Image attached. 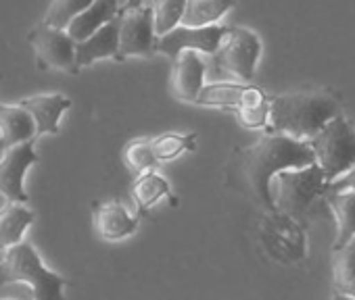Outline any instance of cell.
I'll use <instances>...</instances> for the list:
<instances>
[{
  "instance_id": "6da1fadb",
  "label": "cell",
  "mask_w": 355,
  "mask_h": 300,
  "mask_svg": "<svg viewBox=\"0 0 355 300\" xmlns=\"http://www.w3.org/2000/svg\"><path fill=\"white\" fill-rule=\"evenodd\" d=\"M315 163V155L305 140L266 133L255 142L234 148L226 163V184L259 205L266 213L274 211L270 184L286 169H301Z\"/></svg>"
},
{
  "instance_id": "7a4b0ae2",
  "label": "cell",
  "mask_w": 355,
  "mask_h": 300,
  "mask_svg": "<svg viewBox=\"0 0 355 300\" xmlns=\"http://www.w3.org/2000/svg\"><path fill=\"white\" fill-rule=\"evenodd\" d=\"M340 115V98L330 88L282 92L270 98V123L266 133L309 142L328 121Z\"/></svg>"
},
{
  "instance_id": "3957f363",
  "label": "cell",
  "mask_w": 355,
  "mask_h": 300,
  "mask_svg": "<svg viewBox=\"0 0 355 300\" xmlns=\"http://www.w3.org/2000/svg\"><path fill=\"white\" fill-rule=\"evenodd\" d=\"M24 285L30 290V300H65L67 279L51 271L38 250L21 242L0 256V288Z\"/></svg>"
},
{
  "instance_id": "277c9868",
  "label": "cell",
  "mask_w": 355,
  "mask_h": 300,
  "mask_svg": "<svg viewBox=\"0 0 355 300\" xmlns=\"http://www.w3.org/2000/svg\"><path fill=\"white\" fill-rule=\"evenodd\" d=\"M328 186L330 182L315 163L301 169L280 171L270 184L274 211L301 219L318 198L328 194Z\"/></svg>"
},
{
  "instance_id": "5b68a950",
  "label": "cell",
  "mask_w": 355,
  "mask_h": 300,
  "mask_svg": "<svg viewBox=\"0 0 355 300\" xmlns=\"http://www.w3.org/2000/svg\"><path fill=\"white\" fill-rule=\"evenodd\" d=\"M309 146L315 155V165L330 184L355 167V127L343 113L328 121L309 140Z\"/></svg>"
},
{
  "instance_id": "8992f818",
  "label": "cell",
  "mask_w": 355,
  "mask_h": 300,
  "mask_svg": "<svg viewBox=\"0 0 355 300\" xmlns=\"http://www.w3.org/2000/svg\"><path fill=\"white\" fill-rule=\"evenodd\" d=\"M261 57V40L249 28H228L218 53L214 55V63L224 73L232 75L236 82L249 84L255 77L257 63Z\"/></svg>"
},
{
  "instance_id": "52a82bcc",
  "label": "cell",
  "mask_w": 355,
  "mask_h": 300,
  "mask_svg": "<svg viewBox=\"0 0 355 300\" xmlns=\"http://www.w3.org/2000/svg\"><path fill=\"white\" fill-rule=\"evenodd\" d=\"M28 42L34 48L36 67L40 71H65L71 75L80 73L76 67L78 42L67 34V30L40 24L28 34Z\"/></svg>"
},
{
  "instance_id": "ba28073f",
  "label": "cell",
  "mask_w": 355,
  "mask_h": 300,
  "mask_svg": "<svg viewBox=\"0 0 355 300\" xmlns=\"http://www.w3.org/2000/svg\"><path fill=\"white\" fill-rule=\"evenodd\" d=\"M159 55V36L155 34L153 9L144 5L140 9L119 13V59H153Z\"/></svg>"
},
{
  "instance_id": "9c48e42d",
  "label": "cell",
  "mask_w": 355,
  "mask_h": 300,
  "mask_svg": "<svg viewBox=\"0 0 355 300\" xmlns=\"http://www.w3.org/2000/svg\"><path fill=\"white\" fill-rule=\"evenodd\" d=\"M36 140H28L24 144L7 148L0 155V196L7 203H28L26 192V174L38 161L36 155Z\"/></svg>"
},
{
  "instance_id": "30bf717a",
  "label": "cell",
  "mask_w": 355,
  "mask_h": 300,
  "mask_svg": "<svg viewBox=\"0 0 355 300\" xmlns=\"http://www.w3.org/2000/svg\"><path fill=\"white\" fill-rule=\"evenodd\" d=\"M261 234L266 246L276 259L291 263L305 256V234L299 227V219H293L278 211H268Z\"/></svg>"
},
{
  "instance_id": "8fae6325",
  "label": "cell",
  "mask_w": 355,
  "mask_h": 300,
  "mask_svg": "<svg viewBox=\"0 0 355 300\" xmlns=\"http://www.w3.org/2000/svg\"><path fill=\"white\" fill-rule=\"evenodd\" d=\"M228 26H209V28H175L163 38H159V55L167 59H175L184 50H195L199 55H216Z\"/></svg>"
},
{
  "instance_id": "7c38bea8",
  "label": "cell",
  "mask_w": 355,
  "mask_h": 300,
  "mask_svg": "<svg viewBox=\"0 0 355 300\" xmlns=\"http://www.w3.org/2000/svg\"><path fill=\"white\" fill-rule=\"evenodd\" d=\"M270 96L255 84H243V82H214L205 84L197 102L199 106H211V109H228V111H241L249 106H257L266 102Z\"/></svg>"
},
{
  "instance_id": "4fadbf2b",
  "label": "cell",
  "mask_w": 355,
  "mask_h": 300,
  "mask_svg": "<svg viewBox=\"0 0 355 300\" xmlns=\"http://www.w3.org/2000/svg\"><path fill=\"white\" fill-rule=\"evenodd\" d=\"M207 65L203 57L195 50H184L171 61L169 86L171 94L180 102H197L203 86H205Z\"/></svg>"
},
{
  "instance_id": "5bb4252c",
  "label": "cell",
  "mask_w": 355,
  "mask_h": 300,
  "mask_svg": "<svg viewBox=\"0 0 355 300\" xmlns=\"http://www.w3.org/2000/svg\"><path fill=\"white\" fill-rule=\"evenodd\" d=\"M92 223L101 240L119 242L136 232L140 223V215L130 213L117 200H107V203H96L92 207Z\"/></svg>"
},
{
  "instance_id": "9a60e30c",
  "label": "cell",
  "mask_w": 355,
  "mask_h": 300,
  "mask_svg": "<svg viewBox=\"0 0 355 300\" xmlns=\"http://www.w3.org/2000/svg\"><path fill=\"white\" fill-rule=\"evenodd\" d=\"M17 104L24 106L34 117L36 131L40 138L42 133L59 131L61 117L65 115V111L71 109V98L65 94H34V96L21 98Z\"/></svg>"
},
{
  "instance_id": "2e32d148",
  "label": "cell",
  "mask_w": 355,
  "mask_h": 300,
  "mask_svg": "<svg viewBox=\"0 0 355 300\" xmlns=\"http://www.w3.org/2000/svg\"><path fill=\"white\" fill-rule=\"evenodd\" d=\"M105 59H113V61L119 59V17L107 24L105 28H101L96 34H92L84 42H78L76 46L78 71Z\"/></svg>"
},
{
  "instance_id": "e0dca14e",
  "label": "cell",
  "mask_w": 355,
  "mask_h": 300,
  "mask_svg": "<svg viewBox=\"0 0 355 300\" xmlns=\"http://www.w3.org/2000/svg\"><path fill=\"white\" fill-rule=\"evenodd\" d=\"M119 13H121L119 0H94V3L84 13H80L65 30L76 42H84L86 38L96 34L101 28L117 19Z\"/></svg>"
},
{
  "instance_id": "ac0fdd59",
  "label": "cell",
  "mask_w": 355,
  "mask_h": 300,
  "mask_svg": "<svg viewBox=\"0 0 355 300\" xmlns=\"http://www.w3.org/2000/svg\"><path fill=\"white\" fill-rule=\"evenodd\" d=\"M36 215L21 203H5L0 207V252L24 242L26 232L34 225Z\"/></svg>"
},
{
  "instance_id": "d6986e66",
  "label": "cell",
  "mask_w": 355,
  "mask_h": 300,
  "mask_svg": "<svg viewBox=\"0 0 355 300\" xmlns=\"http://www.w3.org/2000/svg\"><path fill=\"white\" fill-rule=\"evenodd\" d=\"M324 203L336 223V236L332 242V250H336L355 238V192H328Z\"/></svg>"
},
{
  "instance_id": "ffe728a7",
  "label": "cell",
  "mask_w": 355,
  "mask_h": 300,
  "mask_svg": "<svg viewBox=\"0 0 355 300\" xmlns=\"http://www.w3.org/2000/svg\"><path fill=\"white\" fill-rule=\"evenodd\" d=\"M0 129H3V133H5L9 148L38 138L34 117L19 104H3L0 102Z\"/></svg>"
},
{
  "instance_id": "44dd1931",
  "label": "cell",
  "mask_w": 355,
  "mask_h": 300,
  "mask_svg": "<svg viewBox=\"0 0 355 300\" xmlns=\"http://www.w3.org/2000/svg\"><path fill=\"white\" fill-rule=\"evenodd\" d=\"M169 192H171L169 182L161 174L146 171V174L136 176V180L132 184V200L136 205V215H144L161 198L169 196Z\"/></svg>"
},
{
  "instance_id": "7402d4cb",
  "label": "cell",
  "mask_w": 355,
  "mask_h": 300,
  "mask_svg": "<svg viewBox=\"0 0 355 300\" xmlns=\"http://www.w3.org/2000/svg\"><path fill=\"white\" fill-rule=\"evenodd\" d=\"M236 0H187L182 17L184 28H209L220 26V19L234 9Z\"/></svg>"
},
{
  "instance_id": "603a6c76",
  "label": "cell",
  "mask_w": 355,
  "mask_h": 300,
  "mask_svg": "<svg viewBox=\"0 0 355 300\" xmlns=\"http://www.w3.org/2000/svg\"><path fill=\"white\" fill-rule=\"evenodd\" d=\"M153 140V150L159 163H167L178 159L182 153H193L197 148V133H180V131H165L159 133Z\"/></svg>"
},
{
  "instance_id": "cb8c5ba5",
  "label": "cell",
  "mask_w": 355,
  "mask_h": 300,
  "mask_svg": "<svg viewBox=\"0 0 355 300\" xmlns=\"http://www.w3.org/2000/svg\"><path fill=\"white\" fill-rule=\"evenodd\" d=\"M153 9V24H155V34L163 38L171 30L182 26L187 0H150Z\"/></svg>"
},
{
  "instance_id": "d4e9b609",
  "label": "cell",
  "mask_w": 355,
  "mask_h": 300,
  "mask_svg": "<svg viewBox=\"0 0 355 300\" xmlns=\"http://www.w3.org/2000/svg\"><path fill=\"white\" fill-rule=\"evenodd\" d=\"M123 163L132 171H136L138 176L146 174V171H155L159 161H157L155 150H153V140L150 138H136V140L128 142L123 146Z\"/></svg>"
},
{
  "instance_id": "484cf974",
  "label": "cell",
  "mask_w": 355,
  "mask_h": 300,
  "mask_svg": "<svg viewBox=\"0 0 355 300\" xmlns=\"http://www.w3.org/2000/svg\"><path fill=\"white\" fill-rule=\"evenodd\" d=\"M94 0H51V5L44 13L42 24L51 28L65 30L80 13H84Z\"/></svg>"
},
{
  "instance_id": "4316f807",
  "label": "cell",
  "mask_w": 355,
  "mask_h": 300,
  "mask_svg": "<svg viewBox=\"0 0 355 300\" xmlns=\"http://www.w3.org/2000/svg\"><path fill=\"white\" fill-rule=\"evenodd\" d=\"M332 275L336 292L355 279V238L343 248L332 250Z\"/></svg>"
},
{
  "instance_id": "83f0119b",
  "label": "cell",
  "mask_w": 355,
  "mask_h": 300,
  "mask_svg": "<svg viewBox=\"0 0 355 300\" xmlns=\"http://www.w3.org/2000/svg\"><path fill=\"white\" fill-rule=\"evenodd\" d=\"M236 119L247 129H266L268 131V123H270V98L266 102L257 104V106H249V109L236 111Z\"/></svg>"
},
{
  "instance_id": "f1b7e54d",
  "label": "cell",
  "mask_w": 355,
  "mask_h": 300,
  "mask_svg": "<svg viewBox=\"0 0 355 300\" xmlns=\"http://www.w3.org/2000/svg\"><path fill=\"white\" fill-rule=\"evenodd\" d=\"M328 192H355V167L328 186Z\"/></svg>"
},
{
  "instance_id": "f546056e",
  "label": "cell",
  "mask_w": 355,
  "mask_h": 300,
  "mask_svg": "<svg viewBox=\"0 0 355 300\" xmlns=\"http://www.w3.org/2000/svg\"><path fill=\"white\" fill-rule=\"evenodd\" d=\"M146 5V0H125L123 3V7H121V11H132V9H140V7H144Z\"/></svg>"
},
{
  "instance_id": "4dcf8cb0",
  "label": "cell",
  "mask_w": 355,
  "mask_h": 300,
  "mask_svg": "<svg viewBox=\"0 0 355 300\" xmlns=\"http://www.w3.org/2000/svg\"><path fill=\"white\" fill-rule=\"evenodd\" d=\"M338 292H340V294H347V296H351V298L355 300V279H353L349 285H345L343 290H338Z\"/></svg>"
},
{
  "instance_id": "1f68e13d",
  "label": "cell",
  "mask_w": 355,
  "mask_h": 300,
  "mask_svg": "<svg viewBox=\"0 0 355 300\" xmlns=\"http://www.w3.org/2000/svg\"><path fill=\"white\" fill-rule=\"evenodd\" d=\"M9 146H7V140H5V133H3V129H0V155L5 153Z\"/></svg>"
},
{
  "instance_id": "d6a6232c",
  "label": "cell",
  "mask_w": 355,
  "mask_h": 300,
  "mask_svg": "<svg viewBox=\"0 0 355 300\" xmlns=\"http://www.w3.org/2000/svg\"><path fill=\"white\" fill-rule=\"evenodd\" d=\"M330 300H353V298H351V296H347V294H340V292H334V296H332Z\"/></svg>"
},
{
  "instance_id": "836d02e7",
  "label": "cell",
  "mask_w": 355,
  "mask_h": 300,
  "mask_svg": "<svg viewBox=\"0 0 355 300\" xmlns=\"http://www.w3.org/2000/svg\"><path fill=\"white\" fill-rule=\"evenodd\" d=\"M0 300H13V298H0Z\"/></svg>"
},
{
  "instance_id": "e575fe53",
  "label": "cell",
  "mask_w": 355,
  "mask_h": 300,
  "mask_svg": "<svg viewBox=\"0 0 355 300\" xmlns=\"http://www.w3.org/2000/svg\"><path fill=\"white\" fill-rule=\"evenodd\" d=\"M148 3H150V0H148ZM148 3H146V5H148Z\"/></svg>"
}]
</instances>
